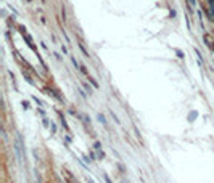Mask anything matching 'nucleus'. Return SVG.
Returning <instances> with one entry per match:
<instances>
[{
  "label": "nucleus",
  "mask_w": 214,
  "mask_h": 183,
  "mask_svg": "<svg viewBox=\"0 0 214 183\" xmlns=\"http://www.w3.org/2000/svg\"><path fill=\"white\" fill-rule=\"evenodd\" d=\"M189 3H190V5H195V0H189Z\"/></svg>",
  "instance_id": "obj_3"
},
{
  "label": "nucleus",
  "mask_w": 214,
  "mask_h": 183,
  "mask_svg": "<svg viewBox=\"0 0 214 183\" xmlns=\"http://www.w3.org/2000/svg\"><path fill=\"white\" fill-rule=\"evenodd\" d=\"M209 3H211V11H212V15H214V0H209Z\"/></svg>",
  "instance_id": "obj_2"
},
{
  "label": "nucleus",
  "mask_w": 214,
  "mask_h": 183,
  "mask_svg": "<svg viewBox=\"0 0 214 183\" xmlns=\"http://www.w3.org/2000/svg\"><path fill=\"white\" fill-rule=\"evenodd\" d=\"M21 32H23V35H24V40L28 42V45H29V48H31V50H34V51H37V48H36V45H34V42H32L31 35H29L28 32H24V27H21Z\"/></svg>",
  "instance_id": "obj_1"
}]
</instances>
